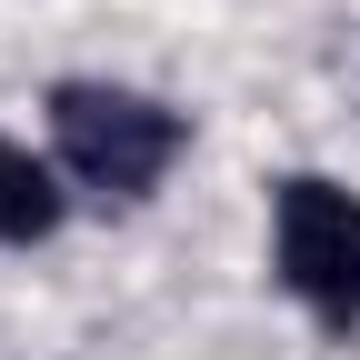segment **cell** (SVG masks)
Listing matches in <instances>:
<instances>
[{"label":"cell","instance_id":"6da1fadb","mask_svg":"<svg viewBox=\"0 0 360 360\" xmlns=\"http://www.w3.org/2000/svg\"><path fill=\"white\" fill-rule=\"evenodd\" d=\"M51 160L90 200H150L191 150V110H170L160 90L130 80H51Z\"/></svg>","mask_w":360,"mask_h":360},{"label":"cell","instance_id":"3957f363","mask_svg":"<svg viewBox=\"0 0 360 360\" xmlns=\"http://www.w3.org/2000/svg\"><path fill=\"white\" fill-rule=\"evenodd\" d=\"M70 220V191H60V160H40L30 141L0 130V250H40Z\"/></svg>","mask_w":360,"mask_h":360},{"label":"cell","instance_id":"7a4b0ae2","mask_svg":"<svg viewBox=\"0 0 360 360\" xmlns=\"http://www.w3.org/2000/svg\"><path fill=\"white\" fill-rule=\"evenodd\" d=\"M270 281L321 330H360V191L330 170L270 180Z\"/></svg>","mask_w":360,"mask_h":360}]
</instances>
